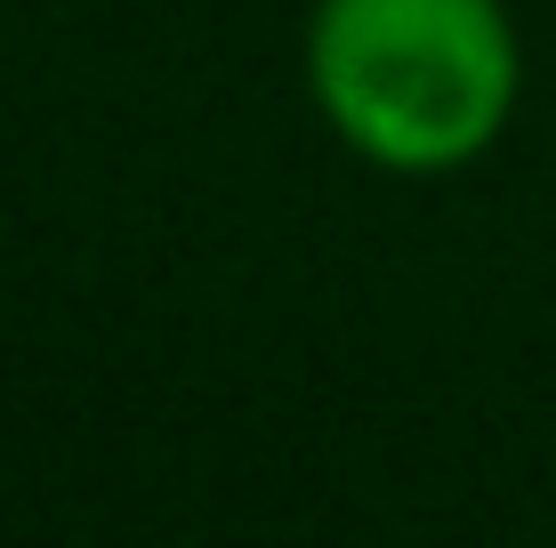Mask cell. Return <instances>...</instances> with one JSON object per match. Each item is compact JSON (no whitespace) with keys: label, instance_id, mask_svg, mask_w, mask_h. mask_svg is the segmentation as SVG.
<instances>
[{"label":"cell","instance_id":"6da1fadb","mask_svg":"<svg viewBox=\"0 0 556 548\" xmlns=\"http://www.w3.org/2000/svg\"><path fill=\"white\" fill-rule=\"evenodd\" d=\"M306 81L363 162L435 178L508 129L525 56L501 0H323Z\"/></svg>","mask_w":556,"mask_h":548}]
</instances>
